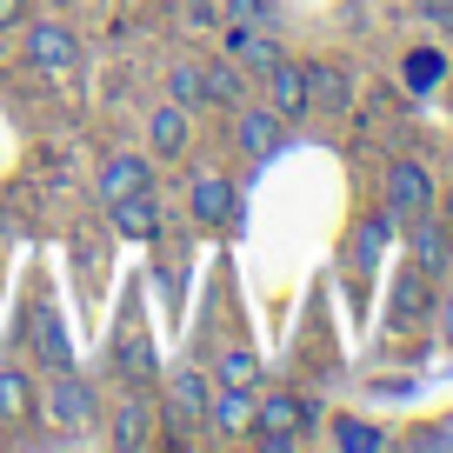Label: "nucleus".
<instances>
[{
    "mask_svg": "<svg viewBox=\"0 0 453 453\" xmlns=\"http://www.w3.org/2000/svg\"><path fill=\"white\" fill-rule=\"evenodd\" d=\"M334 440L347 453H380L387 447V434H380V426H367V420H334Z\"/></svg>",
    "mask_w": 453,
    "mask_h": 453,
    "instance_id": "4be33fe9",
    "label": "nucleus"
},
{
    "mask_svg": "<svg viewBox=\"0 0 453 453\" xmlns=\"http://www.w3.org/2000/svg\"><path fill=\"white\" fill-rule=\"evenodd\" d=\"M200 81H207V100H220V107H241L247 100V81L234 60H213V67H200Z\"/></svg>",
    "mask_w": 453,
    "mask_h": 453,
    "instance_id": "6ab92c4d",
    "label": "nucleus"
},
{
    "mask_svg": "<svg viewBox=\"0 0 453 453\" xmlns=\"http://www.w3.org/2000/svg\"><path fill=\"white\" fill-rule=\"evenodd\" d=\"M147 141H154V154H160V160L187 154V107H180V100L154 107V120H147Z\"/></svg>",
    "mask_w": 453,
    "mask_h": 453,
    "instance_id": "f8f14e48",
    "label": "nucleus"
},
{
    "mask_svg": "<svg viewBox=\"0 0 453 453\" xmlns=\"http://www.w3.org/2000/svg\"><path fill=\"white\" fill-rule=\"evenodd\" d=\"M440 81H447V54H440V47H413L407 54V87L426 94V87H440Z\"/></svg>",
    "mask_w": 453,
    "mask_h": 453,
    "instance_id": "aec40b11",
    "label": "nucleus"
},
{
    "mask_svg": "<svg viewBox=\"0 0 453 453\" xmlns=\"http://www.w3.org/2000/svg\"><path fill=\"white\" fill-rule=\"evenodd\" d=\"M394 313H400V320H420V313H426V287H420V273H407V280L394 287Z\"/></svg>",
    "mask_w": 453,
    "mask_h": 453,
    "instance_id": "a878e982",
    "label": "nucleus"
},
{
    "mask_svg": "<svg viewBox=\"0 0 453 453\" xmlns=\"http://www.w3.org/2000/svg\"><path fill=\"white\" fill-rule=\"evenodd\" d=\"M147 434H154V407H147L141 394L120 400V407H113V447H147Z\"/></svg>",
    "mask_w": 453,
    "mask_h": 453,
    "instance_id": "2eb2a0df",
    "label": "nucleus"
},
{
    "mask_svg": "<svg viewBox=\"0 0 453 453\" xmlns=\"http://www.w3.org/2000/svg\"><path fill=\"white\" fill-rule=\"evenodd\" d=\"M207 420L220 426V434H247V426H254V400H247V387H226L220 400H207Z\"/></svg>",
    "mask_w": 453,
    "mask_h": 453,
    "instance_id": "dca6fc26",
    "label": "nucleus"
},
{
    "mask_svg": "<svg viewBox=\"0 0 453 453\" xmlns=\"http://www.w3.org/2000/svg\"><path fill=\"white\" fill-rule=\"evenodd\" d=\"M307 420H313V407H307V400H294V394H273V400H260V407H254L260 447H294Z\"/></svg>",
    "mask_w": 453,
    "mask_h": 453,
    "instance_id": "7ed1b4c3",
    "label": "nucleus"
},
{
    "mask_svg": "<svg viewBox=\"0 0 453 453\" xmlns=\"http://www.w3.org/2000/svg\"><path fill=\"white\" fill-rule=\"evenodd\" d=\"M413 247H420V267H426V273H434L440 254H447V247H440V226L426 220V213H413Z\"/></svg>",
    "mask_w": 453,
    "mask_h": 453,
    "instance_id": "393cba45",
    "label": "nucleus"
},
{
    "mask_svg": "<svg viewBox=\"0 0 453 453\" xmlns=\"http://www.w3.org/2000/svg\"><path fill=\"white\" fill-rule=\"evenodd\" d=\"M254 373H260V360L247 347H226L220 354V387H254Z\"/></svg>",
    "mask_w": 453,
    "mask_h": 453,
    "instance_id": "b1692460",
    "label": "nucleus"
},
{
    "mask_svg": "<svg viewBox=\"0 0 453 453\" xmlns=\"http://www.w3.org/2000/svg\"><path fill=\"white\" fill-rule=\"evenodd\" d=\"M20 14H27V0H0V27H20Z\"/></svg>",
    "mask_w": 453,
    "mask_h": 453,
    "instance_id": "c85d7f7f",
    "label": "nucleus"
},
{
    "mask_svg": "<svg viewBox=\"0 0 453 453\" xmlns=\"http://www.w3.org/2000/svg\"><path fill=\"white\" fill-rule=\"evenodd\" d=\"M226 60L241 73H267L273 60H280V41H273L267 27H226Z\"/></svg>",
    "mask_w": 453,
    "mask_h": 453,
    "instance_id": "0eeeda50",
    "label": "nucleus"
},
{
    "mask_svg": "<svg viewBox=\"0 0 453 453\" xmlns=\"http://www.w3.org/2000/svg\"><path fill=\"white\" fill-rule=\"evenodd\" d=\"M0 420H34V380H27V367H0Z\"/></svg>",
    "mask_w": 453,
    "mask_h": 453,
    "instance_id": "f3484780",
    "label": "nucleus"
},
{
    "mask_svg": "<svg viewBox=\"0 0 453 453\" xmlns=\"http://www.w3.org/2000/svg\"><path fill=\"white\" fill-rule=\"evenodd\" d=\"M47 420L67 426V434L94 426V420H100V394H94V380H81L73 367H60V373H54V387H47Z\"/></svg>",
    "mask_w": 453,
    "mask_h": 453,
    "instance_id": "f257e3e1",
    "label": "nucleus"
},
{
    "mask_svg": "<svg viewBox=\"0 0 453 453\" xmlns=\"http://www.w3.org/2000/svg\"><path fill=\"white\" fill-rule=\"evenodd\" d=\"M387 241H394V213H367L354 226V267H373L387 254Z\"/></svg>",
    "mask_w": 453,
    "mask_h": 453,
    "instance_id": "a211bd4d",
    "label": "nucleus"
},
{
    "mask_svg": "<svg viewBox=\"0 0 453 453\" xmlns=\"http://www.w3.org/2000/svg\"><path fill=\"white\" fill-rule=\"evenodd\" d=\"M194 220H200V226L234 220V180H220V173H200V180H194Z\"/></svg>",
    "mask_w": 453,
    "mask_h": 453,
    "instance_id": "ddd939ff",
    "label": "nucleus"
},
{
    "mask_svg": "<svg viewBox=\"0 0 453 453\" xmlns=\"http://www.w3.org/2000/svg\"><path fill=\"white\" fill-rule=\"evenodd\" d=\"M267 107L280 113V120H300V113H307V73H300L287 54L267 67Z\"/></svg>",
    "mask_w": 453,
    "mask_h": 453,
    "instance_id": "6e6552de",
    "label": "nucleus"
},
{
    "mask_svg": "<svg viewBox=\"0 0 453 453\" xmlns=\"http://www.w3.org/2000/svg\"><path fill=\"white\" fill-rule=\"evenodd\" d=\"M167 94H173V100H180V107H187V113H194V107H200V100H207V81H200V67H194V60H180V67H173V73H167Z\"/></svg>",
    "mask_w": 453,
    "mask_h": 453,
    "instance_id": "5701e85b",
    "label": "nucleus"
},
{
    "mask_svg": "<svg viewBox=\"0 0 453 453\" xmlns=\"http://www.w3.org/2000/svg\"><path fill=\"white\" fill-rule=\"evenodd\" d=\"M207 380L200 373H173V413H187V420H207Z\"/></svg>",
    "mask_w": 453,
    "mask_h": 453,
    "instance_id": "412c9836",
    "label": "nucleus"
},
{
    "mask_svg": "<svg viewBox=\"0 0 453 453\" xmlns=\"http://www.w3.org/2000/svg\"><path fill=\"white\" fill-rule=\"evenodd\" d=\"M141 187H154V160L147 154H107V167H100V200L141 194Z\"/></svg>",
    "mask_w": 453,
    "mask_h": 453,
    "instance_id": "1a4fd4ad",
    "label": "nucleus"
},
{
    "mask_svg": "<svg viewBox=\"0 0 453 453\" xmlns=\"http://www.w3.org/2000/svg\"><path fill=\"white\" fill-rule=\"evenodd\" d=\"M54 7H73V0H54Z\"/></svg>",
    "mask_w": 453,
    "mask_h": 453,
    "instance_id": "7c9ffc66",
    "label": "nucleus"
},
{
    "mask_svg": "<svg viewBox=\"0 0 453 453\" xmlns=\"http://www.w3.org/2000/svg\"><path fill=\"white\" fill-rule=\"evenodd\" d=\"M307 107H326V113H347L354 107V81L334 67V60H307Z\"/></svg>",
    "mask_w": 453,
    "mask_h": 453,
    "instance_id": "423d86ee",
    "label": "nucleus"
},
{
    "mask_svg": "<svg viewBox=\"0 0 453 453\" xmlns=\"http://www.w3.org/2000/svg\"><path fill=\"white\" fill-rule=\"evenodd\" d=\"M226 20H234V27H267V0H226Z\"/></svg>",
    "mask_w": 453,
    "mask_h": 453,
    "instance_id": "bb28decb",
    "label": "nucleus"
},
{
    "mask_svg": "<svg viewBox=\"0 0 453 453\" xmlns=\"http://www.w3.org/2000/svg\"><path fill=\"white\" fill-rule=\"evenodd\" d=\"M34 360H41V367H73V347H67V326H60V313L54 307H34Z\"/></svg>",
    "mask_w": 453,
    "mask_h": 453,
    "instance_id": "9d476101",
    "label": "nucleus"
},
{
    "mask_svg": "<svg viewBox=\"0 0 453 453\" xmlns=\"http://www.w3.org/2000/svg\"><path fill=\"white\" fill-rule=\"evenodd\" d=\"M447 340H453V307H447Z\"/></svg>",
    "mask_w": 453,
    "mask_h": 453,
    "instance_id": "c756f323",
    "label": "nucleus"
},
{
    "mask_svg": "<svg viewBox=\"0 0 453 453\" xmlns=\"http://www.w3.org/2000/svg\"><path fill=\"white\" fill-rule=\"evenodd\" d=\"M426 20H440V27H453V0H413Z\"/></svg>",
    "mask_w": 453,
    "mask_h": 453,
    "instance_id": "cd10ccee",
    "label": "nucleus"
},
{
    "mask_svg": "<svg viewBox=\"0 0 453 453\" xmlns=\"http://www.w3.org/2000/svg\"><path fill=\"white\" fill-rule=\"evenodd\" d=\"M280 141H287L280 113H273V107H247V100H241V154L273 160V154H280Z\"/></svg>",
    "mask_w": 453,
    "mask_h": 453,
    "instance_id": "20e7f679",
    "label": "nucleus"
},
{
    "mask_svg": "<svg viewBox=\"0 0 453 453\" xmlns=\"http://www.w3.org/2000/svg\"><path fill=\"white\" fill-rule=\"evenodd\" d=\"M387 213H394V220L434 213V173H426L420 160H394V167H387Z\"/></svg>",
    "mask_w": 453,
    "mask_h": 453,
    "instance_id": "f03ea898",
    "label": "nucleus"
},
{
    "mask_svg": "<svg viewBox=\"0 0 453 453\" xmlns=\"http://www.w3.org/2000/svg\"><path fill=\"white\" fill-rule=\"evenodd\" d=\"M73 34L60 27V20H41V27L27 34V54H34V67H47V73H60V67H73Z\"/></svg>",
    "mask_w": 453,
    "mask_h": 453,
    "instance_id": "9b49d317",
    "label": "nucleus"
},
{
    "mask_svg": "<svg viewBox=\"0 0 453 453\" xmlns=\"http://www.w3.org/2000/svg\"><path fill=\"white\" fill-rule=\"evenodd\" d=\"M113 373H127V380H147V373H154V347H147L141 326H120V340H113Z\"/></svg>",
    "mask_w": 453,
    "mask_h": 453,
    "instance_id": "4468645a",
    "label": "nucleus"
},
{
    "mask_svg": "<svg viewBox=\"0 0 453 453\" xmlns=\"http://www.w3.org/2000/svg\"><path fill=\"white\" fill-rule=\"evenodd\" d=\"M107 213H113V226H120L127 241H154V234H160V200H154V187L107 200Z\"/></svg>",
    "mask_w": 453,
    "mask_h": 453,
    "instance_id": "39448f33",
    "label": "nucleus"
}]
</instances>
